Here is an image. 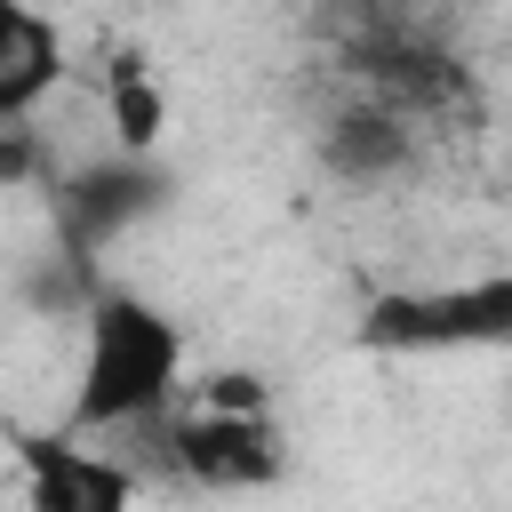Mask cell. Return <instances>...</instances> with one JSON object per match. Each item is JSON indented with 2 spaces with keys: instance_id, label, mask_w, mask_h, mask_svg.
<instances>
[{
  "instance_id": "1",
  "label": "cell",
  "mask_w": 512,
  "mask_h": 512,
  "mask_svg": "<svg viewBox=\"0 0 512 512\" xmlns=\"http://www.w3.org/2000/svg\"><path fill=\"white\" fill-rule=\"evenodd\" d=\"M184 392V328L136 288H96L80 312V384L72 432H136Z\"/></svg>"
},
{
  "instance_id": "2",
  "label": "cell",
  "mask_w": 512,
  "mask_h": 512,
  "mask_svg": "<svg viewBox=\"0 0 512 512\" xmlns=\"http://www.w3.org/2000/svg\"><path fill=\"white\" fill-rule=\"evenodd\" d=\"M360 344L384 352H456V344H512V272H480L456 288H400L376 296L360 320Z\"/></svg>"
},
{
  "instance_id": "3",
  "label": "cell",
  "mask_w": 512,
  "mask_h": 512,
  "mask_svg": "<svg viewBox=\"0 0 512 512\" xmlns=\"http://www.w3.org/2000/svg\"><path fill=\"white\" fill-rule=\"evenodd\" d=\"M168 456H176V472H192L200 488H264V480H280V464H288L272 408H264V416H240V408H200V400H192V416H176Z\"/></svg>"
},
{
  "instance_id": "4",
  "label": "cell",
  "mask_w": 512,
  "mask_h": 512,
  "mask_svg": "<svg viewBox=\"0 0 512 512\" xmlns=\"http://www.w3.org/2000/svg\"><path fill=\"white\" fill-rule=\"evenodd\" d=\"M24 496H32V512H120L136 496V472L96 448L24 440Z\"/></svg>"
},
{
  "instance_id": "5",
  "label": "cell",
  "mask_w": 512,
  "mask_h": 512,
  "mask_svg": "<svg viewBox=\"0 0 512 512\" xmlns=\"http://www.w3.org/2000/svg\"><path fill=\"white\" fill-rule=\"evenodd\" d=\"M160 176H152V160H136V152H120L112 168H88V176H72L64 184V224H72V248H104V240H120L136 216H152L160 208Z\"/></svg>"
},
{
  "instance_id": "6",
  "label": "cell",
  "mask_w": 512,
  "mask_h": 512,
  "mask_svg": "<svg viewBox=\"0 0 512 512\" xmlns=\"http://www.w3.org/2000/svg\"><path fill=\"white\" fill-rule=\"evenodd\" d=\"M64 80V32L32 0H0V120H32Z\"/></svg>"
},
{
  "instance_id": "7",
  "label": "cell",
  "mask_w": 512,
  "mask_h": 512,
  "mask_svg": "<svg viewBox=\"0 0 512 512\" xmlns=\"http://www.w3.org/2000/svg\"><path fill=\"white\" fill-rule=\"evenodd\" d=\"M320 168L344 176V184H384L392 168H408V128L384 104H360V112L320 128Z\"/></svg>"
},
{
  "instance_id": "8",
  "label": "cell",
  "mask_w": 512,
  "mask_h": 512,
  "mask_svg": "<svg viewBox=\"0 0 512 512\" xmlns=\"http://www.w3.org/2000/svg\"><path fill=\"white\" fill-rule=\"evenodd\" d=\"M104 128H112V144L136 152V160H152L160 136H168V96H160V80L144 72L136 48L112 56V80H104Z\"/></svg>"
},
{
  "instance_id": "9",
  "label": "cell",
  "mask_w": 512,
  "mask_h": 512,
  "mask_svg": "<svg viewBox=\"0 0 512 512\" xmlns=\"http://www.w3.org/2000/svg\"><path fill=\"white\" fill-rule=\"evenodd\" d=\"M200 408H240V416H264L272 408V384L256 376V368H216V376H200V392H192Z\"/></svg>"
},
{
  "instance_id": "10",
  "label": "cell",
  "mask_w": 512,
  "mask_h": 512,
  "mask_svg": "<svg viewBox=\"0 0 512 512\" xmlns=\"http://www.w3.org/2000/svg\"><path fill=\"white\" fill-rule=\"evenodd\" d=\"M40 168V144L24 136V120H0V184H24Z\"/></svg>"
}]
</instances>
